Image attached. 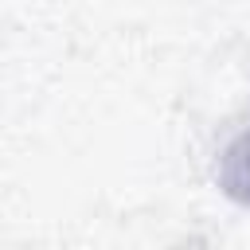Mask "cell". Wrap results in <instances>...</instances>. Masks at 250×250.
Returning <instances> with one entry per match:
<instances>
[{
  "instance_id": "cell-1",
  "label": "cell",
  "mask_w": 250,
  "mask_h": 250,
  "mask_svg": "<svg viewBox=\"0 0 250 250\" xmlns=\"http://www.w3.org/2000/svg\"><path fill=\"white\" fill-rule=\"evenodd\" d=\"M215 184L227 199H234L238 207H250V125L223 145L215 160Z\"/></svg>"
}]
</instances>
